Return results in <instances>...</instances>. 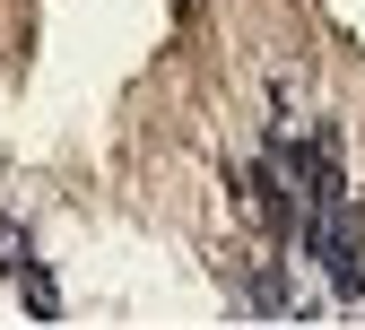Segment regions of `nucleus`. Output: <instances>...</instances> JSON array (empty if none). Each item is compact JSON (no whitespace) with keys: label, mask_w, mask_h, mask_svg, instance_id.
I'll return each mask as SVG.
<instances>
[]
</instances>
